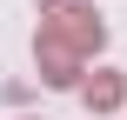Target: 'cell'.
Here are the masks:
<instances>
[{"label":"cell","instance_id":"cell-1","mask_svg":"<svg viewBox=\"0 0 127 120\" xmlns=\"http://www.w3.org/2000/svg\"><path fill=\"white\" fill-rule=\"evenodd\" d=\"M100 40H107V27H100L94 7H80V0H40V40H33V53H40V80L47 87H80V67L100 53Z\"/></svg>","mask_w":127,"mask_h":120},{"label":"cell","instance_id":"cell-2","mask_svg":"<svg viewBox=\"0 0 127 120\" xmlns=\"http://www.w3.org/2000/svg\"><path fill=\"white\" fill-rule=\"evenodd\" d=\"M80 100H87L94 114H114V107L127 100V80H121V73H94V80L80 87Z\"/></svg>","mask_w":127,"mask_h":120}]
</instances>
